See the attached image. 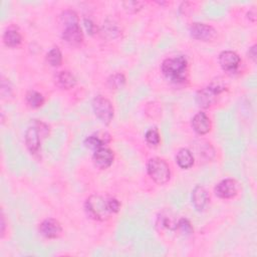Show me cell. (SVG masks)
Wrapping results in <instances>:
<instances>
[{"label":"cell","mask_w":257,"mask_h":257,"mask_svg":"<svg viewBox=\"0 0 257 257\" xmlns=\"http://www.w3.org/2000/svg\"><path fill=\"white\" fill-rule=\"evenodd\" d=\"M161 70L168 81L182 84L188 78V61L183 55L170 57L163 61Z\"/></svg>","instance_id":"6da1fadb"},{"label":"cell","mask_w":257,"mask_h":257,"mask_svg":"<svg viewBox=\"0 0 257 257\" xmlns=\"http://www.w3.org/2000/svg\"><path fill=\"white\" fill-rule=\"evenodd\" d=\"M86 211L88 215L98 221H105L113 214L108 198H104L100 195H92L86 201Z\"/></svg>","instance_id":"7a4b0ae2"},{"label":"cell","mask_w":257,"mask_h":257,"mask_svg":"<svg viewBox=\"0 0 257 257\" xmlns=\"http://www.w3.org/2000/svg\"><path fill=\"white\" fill-rule=\"evenodd\" d=\"M225 91V85L217 80L214 81L209 87L200 90L196 94V103L202 109L210 108L216 101L217 96Z\"/></svg>","instance_id":"3957f363"},{"label":"cell","mask_w":257,"mask_h":257,"mask_svg":"<svg viewBox=\"0 0 257 257\" xmlns=\"http://www.w3.org/2000/svg\"><path fill=\"white\" fill-rule=\"evenodd\" d=\"M147 172L150 178L159 185L166 184L171 177V170L166 161L160 158H152L147 164Z\"/></svg>","instance_id":"277c9868"},{"label":"cell","mask_w":257,"mask_h":257,"mask_svg":"<svg viewBox=\"0 0 257 257\" xmlns=\"http://www.w3.org/2000/svg\"><path fill=\"white\" fill-rule=\"evenodd\" d=\"M93 110L97 118L104 123L105 125H109L114 119V107L112 103L103 96L96 97L92 102Z\"/></svg>","instance_id":"5b68a950"},{"label":"cell","mask_w":257,"mask_h":257,"mask_svg":"<svg viewBox=\"0 0 257 257\" xmlns=\"http://www.w3.org/2000/svg\"><path fill=\"white\" fill-rule=\"evenodd\" d=\"M190 35L200 41H211L216 37L217 31L211 25L195 22L190 27Z\"/></svg>","instance_id":"8992f818"},{"label":"cell","mask_w":257,"mask_h":257,"mask_svg":"<svg viewBox=\"0 0 257 257\" xmlns=\"http://www.w3.org/2000/svg\"><path fill=\"white\" fill-rule=\"evenodd\" d=\"M238 183L234 179H225L215 187V194L222 199H230L237 195Z\"/></svg>","instance_id":"52a82bcc"},{"label":"cell","mask_w":257,"mask_h":257,"mask_svg":"<svg viewBox=\"0 0 257 257\" xmlns=\"http://www.w3.org/2000/svg\"><path fill=\"white\" fill-rule=\"evenodd\" d=\"M219 64L224 72L234 73L240 66L241 59L239 55L231 50L222 51L219 54Z\"/></svg>","instance_id":"ba28073f"},{"label":"cell","mask_w":257,"mask_h":257,"mask_svg":"<svg viewBox=\"0 0 257 257\" xmlns=\"http://www.w3.org/2000/svg\"><path fill=\"white\" fill-rule=\"evenodd\" d=\"M39 233L47 238V239H54L57 238L62 231V227L60 225V223L53 219V218H48L43 220L40 224H39Z\"/></svg>","instance_id":"9c48e42d"},{"label":"cell","mask_w":257,"mask_h":257,"mask_svg":"<svg viewBox=\"0 0 257 257\" xmlns=\"http://www.w3.org/2000/svg\"><path fill=\"white\" fill-rule=\"evenodd\" d=\"M114 158H115L114 152L108 148H101L95 151L93 156L95 165L102 170H105L111 167V165L114 162Z\"/></svg>","instance_id":"30bf717a"},{"label":"cell","mask_w":257,"mask_h":257,"mask_svg":"<svg viewBox=\"0 0 257 257\" xmlns=\"http://www.w3.org/2000/svg\"><path fill=\"white\" fill-rule=\"evenodd\" d=\"M192 128L198 135H205L211 130V121L205 113L200 112L192 119Z\"/></svg>","instance_id":"8fae6325"},{"label":"cell","mask_w":257,"mask_h":257,"mask_svg":"<svg viewBox=\"0 0 257 257\" xmlns=\"http://www.w3.org/2000/svg\"><path fill=\"white\" fill-rule=\"evenodd\" d=\"M62 38L67 43L77 46L84 40V33L79 24L66 27L62 31Z\"/></svg>","instance_id":"7c38bea8"},{"label":"cell","mask_w":257,"mask_h":257,"mask_svg":"<svg viewBox=\"0 0 257 257\" xmlns=\"http://www.w3.org/2000/svg\"><path fill=\"white\" fill-rule=\"evenodd\" d=\"M209 201L207 191L202 186H196L192 192V203L197 211H203Z\"/></svg>","instance_id":"4fadbf2b"},{"label":"cell","mask_w":257,"mask_h":257,"mask_svg":"<svg viewBox=\"0 0 257 257\" xmlns=\"http://www.w3.org/2000/svg\"><path fill=\"white\" fill-rule=\"evenodd\" d=\"M40 138L41 136L34 126L29 127L26 130L25 136H24L25 145L31 154H36L39 151Z\"/></svg>","instance_id":"5bb4252c"},{"label":"cell","mask_w":257,"mask_h":257,"mask_svg":"<svg viewBox=\"0 0 257 257\" xmlns=\"http://www.w3.org/2000/svg\"><path fill=\"white\" fill-rule=\"evenodd\" d=\"M111 142V136L106 132H98L85 140V146L91 150L97 151L104 148L107 144Z\"/></svg>","instance_id":"9a60e30c"},{"label":"cell","mask_w":257,"mask_h":257,"mask_svg":"<svg viewBox=\"0 0 257 257\" xmlns=\"http://www.w3.org/2000/svg\"><path fill=\"white\" fill-rule=\"evenodd\" d=\"M55 85L61 90H70L77 85L76 77L68 71H62L55 75Z\"/></svg>","instance_id":"2e32d148"},{"label":"cell","mask_w":257,"mask_h":257,"mask_svg":"<svg viewBox=\"0 0 257 257\" xmlns=\"http://www.w3.org/2000/svg\"><path fill=\"white\" fill-rule=\"evenodd\" d=\"M176 162L182 169H190L194 165V157L188 149H181L176 155Z\"/></svg>","instance_id":"e0dca14e"},{"label":"cell","mask_w":257,"mask_h":257,"mask_svg":"<svg viewBox=\"0 0 257 257\" xmlns=\"http://www.w3.org/2000/svg\"><path fill=\"white\" fill-rule=\"evenodd\" d=\"M177 223L178 220L175 218V216L170 211H163L158 217L157 224L161 228H166L169 230H175L177 229Z\"/></svg>","instance_id":"ac0fdd59"},{"label":"cell","mask_w":257,"mask_h":257,"mask_svg":"<svg viewBox=\"0 0 257 257\" xmlns=\"http://www.w3.org/2000/svg\"><path fill=\"white\" fill-rule=\"evenodd\" d=\"M21 34L14 27H9L3 34V42L8 47H17L21 43Z\"/></svg>","instance_id":"d6986e66"},{"label":"cell","mask_w":257,"mask_h":257,"mask_svg":"<svg viewBox=\"0 0 257 257\" xmlns=\"http://www.w3.org/2000/svg\"><path fill=\"white\" fill-rule=\"evenodd\" d=\"M25 99H26L27 105L30 108H32V109H38V108H40L44 104L43 96L40 93H38V92H36L34 90L28 91L26 93Z\"/></svg>","instance_id":"ffe728a7"},{"label":"cell","mask_w":257,"mask_h":257,"mask_svg":"<svg viewBox=\"0 0 257 257\" xmlns=\"http://www.w3.org/2000/svg\"><path fill=\"white\" fill-rule=\"evenodd\" d=\"M60 24L64 26V28L79 24L78 14L74 10L63 11L60 15Z\"/></svg>","instance_id":"44dd1931"},{"label":"cell","mask_w":257,"mask_h":257,"mask_svg":"<svg viewBox=\"0 0 257 257\" xmlns=\"http://www.w3.org/2000/svg\"><path fill=\"white\" fill-rule=\"evenodd\" d=\"M46 61L49 66L56 68L59 67L62 62V54L59 48L53 47L46 54Z\"/></svg>","instance_id":"7402d4cb"},{"label":"cell","mask_w":257,"mask_h":257,"mask_svg":"<svg viewBox=\"0 0 257 257\" xmlns=\"http://www.w3.org/2000/svg\"><path fill=\"white\" fill-rule=\"evenodd\" d=\"M126 84V78L123 74H115L112 75L108 80V85L113 90H119L122 89Z\"/></svg>","instance_id":"603a6c76"},{"label":"cell","mask_w":257,"mask_h":257,"mask_svg":"<svg viewBox=\"0 0 257 257\" xmlns=\"http://www.w3.org/2000/svg\"><path fill=\"white\" fill-rule=\"evenodd\" d=\"M145 138H146V141L150 144V145H153V146H157L160 144V134L158 132V130L156 128H150L149 131H147L146 135H145Z\"/></svg>","instance_id":"cb8c5ba5"},{"label":"cell","mask_w":257,"mask_h":257,"mask_svg":"<svg viewBox=\"0 0 257 257\" xmlns=\"http://www.w3.org/2000/svg\"><path fill=\"white\" fill-rule=\"evenodd\" d=\"M177 229L184 235H190L193 233V227H192L190 221L186 218H182V219L178 220Z\"/></svg>","instance_id":"d4e9b609"},{"label":"cell","mask_w":257,"mask_h":257,"mask_svg":"<svg viewBox=\"0 0 257 257\" xmlns=\"http://www.w3.org/2000/svg\"><path fill=\"white\" fill-rule=\"evenodd\" d=\"M143 3L139 2V1H127L124 2V7L127 11L131 12V13H135L138 12L139 10L142 9Z\"/></svg>","instance_id":"484cf974"},{"label":"cell","mask_w":257,"mask_h":257,"mask_svg":"<svg viewBox=\"0 0 257 257\" xmlns=\"http://www.w3.org/2000/svg\"><path fill=\"white\" fill-rule=\"evenodd\" d=\"M0 93H1L2 98H8L12 94V87L8 80H5L2 78L1 81V89H0Z\"/></svg>","instance_id":"4316f807"},{"label":"cell","mask_w":257,"mask_h":257,"mask_svg":"<svg viewBox=\"0 0 257 257\" xmlns=\"http://www.w3.org/2000/svg\"><path fill=\"white\" fill-rule=\"evenodd\" d=\"M118 28H117V25L113 24V22L111 23H106L104 25V30H103V33H104V36H109L110 38H114L117 36L118 34Z\"/></svg>","instance_id":"83f0119b"},{"label":"cell","mask_w":257,"mask_h":257,"mask_svg":"<svg viewBox=\"0 0 257 257\" xmlns=\"http://www.w3.org/2000/svg\"><path fill=\"white\" fill-rule=\"evenodd\" d=\"M84 23H85V27H86V29H87V31H88V33H89L90 35H94V34L97 32L98 27H97V25L94 23V21H92L91 19L86 18L85 21H84Z\"/></svg>","instance_id":"f1b7e54d"},{"label":"cell","mask_w":257,"mask_h":257,"mask_svg":"<svg viewBox=\"0 0 257 257\" xmlns=\"http://www.w3.org/2000/svg\"><path fill=\"white\" fill-rule=\"evenodd\" d=\"M256 55H257V52H256V45L254 44L253 46H251L248 50V57L251 58L253 61H256Z\"/></svg>","instance_id":"f546056e"},{"label":"cell","mask_w":257,"mask_h":257,"mask_svg":"<svg viewBox=\"0 0 257 257\" xmlns=\"http://www.w3.org/2000/svg\"><path fill=\"white\" fill-rule=\"evenodd\" d=\"M247 18L249 20H251L252 22L256 21V10H255V8H252L251 10H249V12L247 13Z\"/></svg>","instance_id":"4dcf8cb0"},{"label":"cell","mask_w":257,"mask_h":257,"mask_svg":"<svg viewBox=\"0 0 257 257\" xmlns=\"http://www.w3.org/2000/svg\"><path fill=\"white\" fill-rule=\"evenodd\" d=\"M5 232V219H4V215L3 213H1V236L3 237Z\"/></svg>","instance_id":"1f68e13d"}]
</instances>
